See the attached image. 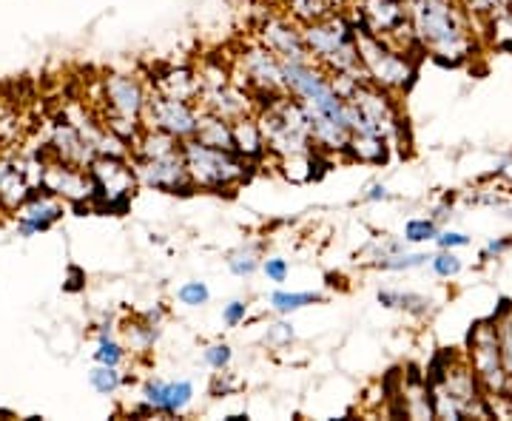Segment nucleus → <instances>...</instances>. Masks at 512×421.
Masks as SVG:
<instances>
[{
  "instance_id": "obj_1",
  "label": "nucleus",
  "mask_w": 512,
  "mask_h": 421,
  "mask_svg": "<svg viewBox=\"0 0 512 421\" xmlns=\"http://www.w3.org/2000/svg\"><path fill=\"white\" fill-rule=\"evenodd\" d=\"M407 18L421 52L444 66H461L476 52V20L458 0H407Z\"/></svg>"
},
{
  "instance_id": "obj_2",
  "label": "nucleus",
  "mask_w": 512,
  "mask_h": 421,
  "mask_svg": "<svg viewBox=\"0 0 512 421\" xmlns=\"http://www.w3.org/2000/svg\"><path fill=\"white\" fill-rule=\"evenodd\" d=\"M308 55L319 63L328 74H362V57H359V29L345 9H333L322 20H313L302 26Z\"/></svg>"
},
{
  "instance_id": "obj_3",
  "label": "nucleus",
  "mask_w": 512,
  "mask_h": 421,
  "mask_svg": "<svg viewBox=\"0 0 512 421\" xmlns=\"http://www.w3.org/2000/svg\"><path fill=\"white\" fill-rule=\"evenodd\" d=\"M183 157L188 165V174L197 185V191H214V194H231L239 185H245L254 177V163L239 157L237 151L211 148L200 143L197 137L185 140Z\"/></svg>"
},
{
  "instance_id": "obj_4",
  "label": "nucleus",
  "mask_w": 512,
  "mask_h": 421,
  "mask_svg": "<svg viewBox=\"0 0 512 421\" xmlns=\"http://www.w3.org/2000/svg\"><path fill=\"white\" fill-rule=\"evenodd\" d=\"M359 57L367 80L393 94L407 92L419 72V57L407 55L402 49L390 46L384 37L362 29H359Z\"/></svg>"
},
{
  "instance_id": "obj_5",
  "label": "nucleus",
  "mask_w": 512,
  "mask_h": 421,
  "mask_svg": "<svg viewBox=\"0 0 512 421\" xmlns=\"http://www.w3.org/2000/svg\"><path fill=\"white\" fill-rule=\"evenodd\" d=\"M231 66H234V83L254 94L256 109H262V106L274 103L276 97L288 94L285 63L271 49H265L259 40L245 46Z\"/></svg>"
},
{
  "instance_id": "obj_6",
  "label": "nucleus",
  "mask_w": 512,
  "mask_h": 421,
  "mask_svg": "<svg viewBox=\"0 0 512 421\" xmlns=\"http://www.w3.org/2000/svg\"><path fill=\"white\" fill-rule=\"evenodd\" d=\"M467 362L476 370L478 382L484 387L487 399L504 396V390L510 385V373L504 367V353H501V336L498 325L493 322H481L470 333V353Z\"/></svg>"
},
{
  "instance_id": "obj_7",
  "label": "nucleus",
  "mask_w": 512,
  "mask_h": 421,
  "mask_svg": "<svg viewBox=\"0 0 512 421\" xmlns=\"http://www.w3.org/2000/svg\"><path fill=\"white\" fill-rule=\"evenodd\" d=\"M202 120V106L194 100H180V97H168V94L151 92L148 94L146 114H143V126L146 129H160L177 140H191L197 137Z\"/></svg>"
},
{
  "instance_id": "obj_8",
  "label": "nucleus",
  "mask_w": 512,
  "mask_h": 421,
  "mask_svg": "<svg viewBox=\"0 0 512 421\" xmlns=\"http://www.w3.org/2000/svg\"><path fill=\"white\" fill-rule=\"evenodd\" d=\"M256 40L271 49L282 63L285 60H311L302 23L293 20L285 9H265V15L256 20Z\"/></svg>"
},
{
  "instance_id": "obj_9",
  "label": "nucleus",
  "mask_w": 512,
  "mask_h": 421,
  "mask_svg": "<svg viewBox=\"0 0 512 421\" xmlns=\"http://www.w3.org/2000/svg\"><path fill=\"white\" fill-rule=\"evenodd\" d=\"M134 171H137V180L154 191H163V194H194L197 185L188 174V165H185L183 151L177 154H168V157H148V160H134Z\"/></svg>"
},
{
  "instance_id": "obj_10",
  "label": "nucleus",
  "mask_w": 512,
  "mask_h": 421,
  "mask_svg": "<svg viewBox=\"0 0 512 421\" xmlns=\"http://www.w3.org/2000/svg\"><path fill=\"white\" fill-rule=\"evenodd\" d=\"M345 12L356 29L384 37L407 23V0H350Z\"/></svg>"
},
{
  "instance_id": "obj_11",
  "label": "nucleus",
  "mask_w": 512,
  "mask_h": 421,
  "mask_svg": "<svg viewBox=\"0 0 512 421\" xmlns=\"http://www.w3.org/2000/svg\"><path fill=\"white\" fill-rule=\"evenodd\" d=\"M140 402L143 413H160V416H180L194 402V385L188 379L177 382H163V379H151L140 390Z\"/></svg>"
},
{
  "instance_id": "obj_12",
  "label": "nucleus",
  "mask_w": 512,
  "mask_h": 421,
  "mask_svg": "<svg viewBox=\"0 0 512 421\" xmlns=\"http://www.w3.org/2000/svg\"><path fill=\"white\" fill-rule=\"evenodd\" d=\"M200 106L202 111H211V114H220L225 120H239L245 114H256V100L254 94L248 89H242L239 83H225L217 89H202L200 92Z\"/></svg>"
},
{
  "instance_id": "obj_13",
  "label": "nucleus",
  "mask_w": 512,
  "mask_h": 421,
  "mask_svg": "<svg viewBox=\"0 0 512 421\" xmlns=\"http://www.w3.org/2000/svg\"><path fill=\"white\" fill-rule=\"evenodd\" d=\"M148 94L146 86L131 77V74H114L106 80V100L114 114H123V117H137L143 120L148 106Z\"/></svg>"
},
{
  "instance_id": "obj_14",
  "label": "nucleus",
  "mask_w": 512,
  "mask_h": 421,
  "mask_svg": "<svg viewBox=\"0 0 512 421\" xmlns=\"http://www.w3.org/2000/svg\"><path fill=\"white\" fill-rule=\"evenodd\" d=\"M234 151L254 165L262 163L265 157H271L265 131L259 126V117L256 114H245V117L234 120Z\"/></svg>"
},
{
  "instance_id": "obj_15",
  "label": "nucleus",
  "mask_w": 512,
  "mask_h": 421,
  "mask_svg": "<svg viewBox=\"0 0 512 421\" xmlns=\"http://www.w3.org/2000/svg\"><path fill=\"white\" fill-rule=\"evenodd\" d=\"M154 92L200 103V74H197V69H191V66H168V69H163V72L154 77Z\"/></svg>"
},
{
  "instance_id": "obj_16",
  "label": "nucleus",
  "mask_w": 512,
  "mask_h": 421,
  "mask_svg": "<svg viewBox=\"0 0 512 421\" xmlns=\"http://www.w3.org/2000/svg\"><path fill=\"white\" fill-rule=\"evenodd\" d=\"M197 140L211 148H225V151H234V123L225 120L220 114H211V111H202L200 129H197Z\"/></svg>"
},
{
  "instance_id": "obj_17",
  "label": "nucleus",
  "mask_w": 512,
  "mask_h": 421,
  "mask_svg": "<svg viewBox=\"0 0 512 421\" xmlns=\"http://www.w3.org/2000/svg\"><path fill=\"white\" fill-rule=\"evenodd\" d=\"M60 214H63V208L57 202L32 200V205H26L23 214H20V234L29 237V234H37V231H46Z\"/></svg>"
},
{
  "instance_id": "obj_18",
  "label": "nucleus",
  "mask_w": 512,
  "mask_h": 421,
  "mask_svg": "<svg viewBox=\"0 0 512 421\" xmlns=\"http://www.w3.org/2000/svg\"><path fill=\"white\" fill-rule=\"evenodd\" d=\"M387 151H390V143L384 137H376V134H353L350 137L348 157L356 163L379 165L387 160Z\"/></svg>"
},
{
  "instance_id": "obj_19",
  "label": "nucleus",
  "mask_w": 512,
  "mask_h": 421,
  "mask_svg": "<svg viewBox=\"0 0 512 421\" xmlns=\"http://www.w3.org/2000/svg\"><path fill=\"white\" fill-rule=\"evenodd\" d=\"M322 151H311V154H293V157H282L274 160L279 174L288 180V183H311L316 177V163H319Z\"/></svg>"
},
{
  "instance_id": "obj_20",
  "label": "nucleus",
  "mask_w": 512,
  "mask_h": 421,
  "mask_svg": "<svg viewBox=\"0 0 512 421\" xmlns=\"http://www.w3.org/2000/svg\"><path fill=\"white\" fill-rule=\"evenodd\" d=\"M285 12L293 20H299L302 26H308L313 20H322L325 15L333 12V3L330 0H282Z\"/></svg>"
},
{
  "instance_id": "obj_21",
  "label": "nucleus",
  "mask_w": 512,
  "mask_h": 421,
  "mask_svg": "<svg viewBox=\"0 0 512 421\" xmlns=\"http://www.w3.org/2000/svg\"><path fill=\"white\" fill-rule=\"evenodd\" d=\"M271 311L279 313V316H291V313L302 311L308 305H316L322 302L319 293H299V291H274L271 293Z\"/></svg>"
},
{
  "instance_id": "obj_22",
  "label": "nucleus",
  "mask_w": 512,
  "mask_h": 421,
  "mask_svg": "<svg viewBox=\"0 0 512 421\" xmlns=\"http://www.w3.org/2000/svg\"><path fill=\"white\" fill-rule=\"evenodd\" d=\"M197 74H200L202 89H217L234 80V66H225L220 57H205L197 66Z\"/></svg>"
},
{
  "instance_id": "obj_23",
  "label": "nucleus",
  "mask_w": 512,
  "mask_h": 421,
  "mask_svg": "<svg viewBox=\"0 0 512 421\" xmlns=\"http://www.w3.org/2000/svg\"><path fill=\"white\" fill-rule=\"evenodd\" d=\"M228 268L231 274L239 276V279H248L254 276L259 268H262V257H259V245H248V248H239L228 257Z\"/></svg>"
},
{
  "instance_id": "obj_24",
  "label": "nucleus",
  "mask_w": 512,
  "mask_h": 421,
  "mask_svg": "<svg viewBox=\"0 0 512 421\" xmlns=\"http://www.w3.org/2000/svg\"><path fill=\"white\" fill-rule=\"evenodd\" d=\"M430 262V254H410V251H399V254H390V257L376 259L373 265L379 268V271H396V274H402V271H413V268H421V265H427Z\"/></svg>"
},
{
  "instance_id": "obj_25",
  "label": "nucleus",
  "mask_w": 512,
  "mask_h": 421,
  "mask_svg": "<svg viewBox=\"0 0 512 421\" xmlns=\"http://www.w3.org/2000/svg\"><path fill=\"white\" fill-rule=\"evenodd\" d=\"M441 225L433 217H416L404 225V242L407 245H421V242H436Z\"/></svg>"
},
{
  "instance_id": "obj_26",
  "label": "nucleus",
  "mask_w": 512,
  "mask_h": 421,
  "mask_svg": "<svg viewBox=\"0 0 512 421\" xmlns=\"http://www.w3.org/2000/svg\"><path fill=\"white\" fill-rule=\"evenodd\" d=\"M89 385L100 393V396H114L120 385H123V376H120V370L117 367L109 365H97L89 373Z\"/></svg>"
},
{
  "instance_id": "obj_27",
  "label": "nucleus",
  "mask_w": 512,
  "mask_h": 421,
  "mask_svg": "<svg viewBox=\"0 0 512 421\" xmlns=\"http://www.w3.org/2000/svg\"><path fill=\"white\" fill-rule=\"evenodd\" d=\"M495 325H498V336H501V353H504V367L512 379V308L507 302V308L501 316H495Z\"/></svg>"
},
{
  "instance_id": "obj_28",
  "label": "nucleus",
  "mask_w": 512,
  "mask_h": 421,
  "mask_svg": "<svg viewBox=\"0 0 512 421\" xmlns=\"http://www.w3.org/2000/svg\"><path fill=\"white\" fill-rule=\"evenodd\" d=\"M177 299H180V305L185 308H202V305H208L211 302V291H208V285L205 282H185L180 285V291H177Z\"/></svg>"
},
{
  "instance_id": "obj_29",
  "label": "nucleus",
  "mask_w": 512,
  "mask_h": 421,
  "mask_svg": "<svg viewBox=\"0 0 512 421\" xmlns=\"http://www.w3.org/2000/svg\"><path fill=\"white\" fill-rule=\"evenodd\" d=\"M123 359H126V350L123 345H117L114 339H100V345L94 350V362L97 365H109V367H120L123 365Z\"/></svg>"
},
{
  "instance_id": "obj_30",
  "label": "nucleus",
  "mask_w": 512,
  "mask_h": 421,
  "mask_svg": "<svg viewBox=\"0 0 512 421\" xmlns=\"http://www.w3.org/2000/svg\"><path fill=\"white\" fill-rule=\"evenodd\" d=\"M430 268H433V274L441 276V279H453V276L461 274V259L453 254V251H439V254H433L430 257Z\"/></svg>"
},
{
  "instance_id": "obj_31",
  "label": "nucleus",
  "mask_w": 512,
  "mask_h": 421,
  "mask_svg": "<svg viewBox=\"0 0 512 421\" xmlns=\"http://www.w3.org/2000/svg\"><path fill=\"white\" fill-rule=\"evenodd\" d=\"M458 3L464 6V12L476 20V23H487V18L495 15L507 0H458Z\"/></svg>"
},
{
  "instance_id": "obj_32",
  "label": "nucleus",
  "mask_w": 512,
  "mask_h": 421,
  "mask_svg": "<svg viewBox=\"0 0 512 421\" xmlns=\"http://www.w3.org/2000/svg\"><path fill=\"white\" fill-rule=\"evenodd\" d=\"M202 359H205V365L214 367V370H228V365L234 362V348L228 342H217V345L205 348Z\"/></svg>"
},
{
  "instance_id": "obj_33",
  "label": "nucleus",
  "mask_w": 512,
  "mask_h": 421,
  "mask_svg": "<svg viewBox=\"0 0 512 421\" xmlns=\"http://www.w3.org/2000/svg\"><path fill=\"white\" fill-rule=\"evenodd\" d=\"M293 325L291 322H274V325H268V333H265V345H271V348H288L293 342Z\"/></svg>"
},
{
  "instance_id": "obj_34",
  "label": "nucleus",
  "mask_w": 512,
  "mask_h": 421,
  "mask_svg": "<svg viewBox=\"0 0 512 421\" xmlns=\"http://www.w3.org/2000/svg\"><path fill=\"white\" fill-rule=\"evenodd\" d=\"M399 308L404 313H410V316H427V313L433 311V302L427 299V296H421V293H402V302H399Z\"/></svg>"
},
{
  "instance_id": "obj_35",
  "label": "nucleus",
  "mask_w": 512,
  "mask_h": 421,
  "mask_svg": "<svg viewBox=\"0 0 512 421\" xmlns=\"http://www.w3.org/2000/svg\"><path fill=\"white\" fill-rule=\"evenodd\" d=\"M262 274L268 276V282L282 285V282L288 279V274H291V265H288V259L268 257V259H262Z\"/></svg>"
},
{
  "instance_id": "obj_36",
  "label": "nucleus",
  "mask_w": 512,
  "mask_h": 421,
  "mask_svg": "<svg viewBox=\"0 0 512 421\" xmlns=\"http://www.w3.org/2000/svg\"><path fill=\"white\" fill-rule=\"evenodd\" d=\"M248 319V302L245 299H231L225 308H222V322L228 325V328H237Z\"/></svg>"
},
{
  "instance_id": "obj_37",
  "label": "nucleus",
  "mask_w": 512,
  "mask_h": 421,
  "mask_svg": "<svg viewBox=\"0 0 512 421\" xmlns=\"http://www.w3.org/2000/svg\"><path fill=\"white\" fill-rule=\"evenodd\" d=\"M473 239L467 237V234H461V231H439V237H436V245H439V251H456V248H467Z\"/></svg>"
},
{
  "instance_id": "obj_38",
  "label": "nucleus",
  "mask_w": 512,
  "mask_h": 421,
  "mask_svg": "<svg viewBox=\"0 0 512 421\" xmlns=\"http://www.w3.org/2000/svg\"><path fill=\"white\" fill-rule=\"evenodd\" d=\"M239 379H234L231 373H225V370H217V376H214V382H211V396H225L228 390H237Z\"/></svg>"
},
{
  "instance_id": "obj_39",
  "label": "nucleus",
  "mask_w": 512,
  "mask_h": 421,
  "mask_svg": "<svg viewBox=\"0 0 512 421\" xmlns=\"http://www.w3.org/2000/svg\"><path fill=\"white\" fill-rule=\"evenodd\" d=\"M512 239H490L481 251V259H498L504 251H510Z\"/></svg>"
},
{
  "instance_id": "obj_40",
  "label": "nucleus",
  "mask_w": 512,
  "mask_h": 421,
  "mask_svg": "<svg viewBox=\"0 0 512 421\" xmlns=\"http://www.w3.org/2000/svg\"><path fill=\"white\" fill-rule=\"evenodd\" d=\"M390 197H393V194H390V188H387L384 183L370 185V188L365 191V202H387Z\"/></svg>"
},
{
  "instance_id": "obj_41",
  "label": "nucleus",
  "mask_w": 512,
  "mask_h": 421,
  "mask_svg": "<svg viewBox=\"0 0 512 421\" xmlns=\"http://www.w3.org/2000/svg\"><path fill=\"white\" fill-rule=\"evenodd\" d=\"M376 302L382 305V308H399V302H402V293L399 291H379L376 293Z\"/></svg>"
},
{
  "instance_id": "obj_42",
  "label": "nucleus",
  "mask_w": 512,
  "mask_h": 421,
  "mask_svg": "<svg viewBox=\"0 0 512 421\" xmlns=\"http://www.w3.org/2000/svg\"><path fill=\"white\" fill-rule=\"evenodd\" d=\"M504 399H507V410H510V419H512V379H510V385H507V390H504Z\"/></svg>"
}]
</instances>
